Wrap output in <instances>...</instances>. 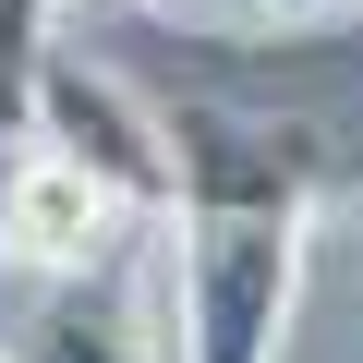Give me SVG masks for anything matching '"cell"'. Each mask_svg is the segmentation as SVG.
Here are the masks:
<instances>
[{"mask_svg":"<svg viewBox=\"0 0 363 363\" xmlns=\"http://www.w3.org/2000/svg\"><path fill=\"white\" fill-rule=\"evenodd\" d=\"M255 145V133H242ZM194 121L182 157V363H279L303 303V157H242Z\"/></svg>","mask_w":363,"mask_h":363,"instance_id":"cell-1","label":"cell"},{"mask_svg":"<svg viewBox=\"0 0 363 363\" xmlns=\"http://www.w3.org/2000/svg\"><path fill=\"white\" fill-rule=\"evenodd\" d=\"M37 145L85 157L121 206H182V157H169V121L145 97H121V73H97L85 49H37Z\"/></svg>","mask_w":363,"mask_h":363,"instance_id":"cell-2","label":"cell"},{"mask_svg":"<svg viewBox=\"0 0 363 363\" xmlns=\"http://www.w3.org/2000/svg\"><path fill=\"white\" fill-rule=\"evenodd\" d=\"M121 218L133 206L109 194L85 157H61V145H25L13 169H0V267H13V279H85Z\"/></svg>","mask_w":363,"mask_h":363,"instance_id":"cell-3","label":"cell"},{"mask_svg":"<svg viewBox=\"0 0 363 363\" xmlns=\"http://www.w3.org/2000/svg\"><path fill=\"white\" fill-rule=\"evenodd\" d=\"M49 303L13 327V363H145V339L109 315V303H85V279H37Z\"/></svg>","mask_w":363,"mask_h":363,"instance_id":"cell-4","label":"cell"}]
</instances>
